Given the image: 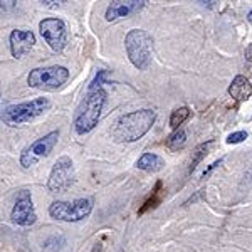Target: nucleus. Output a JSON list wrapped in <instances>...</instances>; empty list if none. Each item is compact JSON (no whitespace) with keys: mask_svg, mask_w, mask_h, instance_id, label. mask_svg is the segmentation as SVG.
<instances>
[{"mask_svg":"<svg viewBox=\"0 0 252 252\" xmlns=\"http://www.w3.org/2000/svg\"><path fill=\"white\" fill-rule=\"evenodd\" d=\"M247 20H249V22L252 24V10L249 12V15H247Z\"/></svg>","mask_w":252,"mask_h":252,"instance_id":"obj_23","label":"nucleus"},{"mask_svg":"<svg viewBox=\"0 0 252 252\" xmlns=\"http://www.w3.org/2000/svg\"><path fill=\"white\" fill-rule=\"evenodd\" d=\"M229 94L234 97L237 103L247 101L252 96V84L249 79L244 78V76H235L232 84L229 86Z\"/></svg>","mask_w":252,"mask_h":252,"instance_id":"obj_13","label":"nucleus"},{"mask_svg":"<svg viewBox=\"0 0 252 252\" xmlns=\"http://www.w3.org/2000/svg\"><path fill=\"white\" fill-rule=\"evenodd\" d=\"M155 120L157 113L153 109H140V111L128 113L116 121L111 129V135L120 143L138 141L152 129Z\"/></svg>","mask_w":252,"mask_h":252,"instance_id":"obj_1","label":"nucleus"},{"mask_svg":"<svg viewBox=\"0 0 252 252\" xmlns=\"http://www.w3.org/2000/svg\"><path fill=\"white\" fill-rule=\"evenodd\" d=\"M74 184V163L69 157H61L54 163L47 180V189L52 193H61Z\"/></svg>","mask_w":252,"mask_h":252,"instance_id":"obj_8","label":"nucleus"},{"mask_svg":"<svg viewBox=\"0 0 252 252\" xmlns=\"http://www.w3.org/2000/svg\"><path fill=\"white\" fill-rule=\"evenodd\" d=\"M161 187H163V184H161V182H157L155 189H153V192H152V197H150L148 200L145 202L143 207H141V209L138 210V214L143 215L145 212L157 209V207L161 204V200H163V190H161Z\"/></svg>","mask_w":252,"mask_h":252,"instance_id":"obj_15","label":"nucleus"},{"mask_svg":"<svg viewBox=\"0 0 252 252\" xmlns=\"http://www.w3.org/2000/svg\"><path fill=\"white\" fill-rule=\"evenodd\" d=\"M61 3H64V2H49V0H46V2H42V5H46V7H59Z\"/></svg>","mask_w":252,"mask_h":252,"instance_id":"obj_22","label":"nucleus"},{"mask_svg":"<svg viewBox=\"0 0 252 252\" xmlns=\"http://www.w3.org/2000/svg\"><path fill=\"white\" fill-rule=\"evenodd\" d=\"M136 166L140 170H145V172L155 173L163 168L165 161H163V158H160L158 155H155V153H145V155L136 161Z\"/></svg>","mask_w":252,"mask_h":252,"instance_id":"obj_14","label":"nucleus"},{"mask_svg":"<svg viewBox=\"0 0 252 252\" xmlns=\"http://www.w3.org/2000/svg\"><path fill=\"white\" fill-rule=\"evenodd\" d=\"M59 141V131H51L46 136L39 138L37 141H34L31 146H27L20 155V165L24 168H31V166L37 165L40 160L47 158L51 155V152L54 150V146Z\"/></svg>","mask_w":252,"mask_h":252,"instance_id":"obj_7","label":"nucleus"},{"mask_svg":"<svg viewBox=\"0 0 252 252\" xmlns=\"http://www.w3.org/2000/svg\"><path fill=\"white\" fill-rule=\"evenodd\" d=\"M189 116H190L189 108L184 106V108L175 109V111L172 113V116H170V126H172L173 129H177L182 123H185V121L189 120Z\"/></svg>","mask_w":252,"mask_h":252,"instance_id":"obj_17","label":"nucleus"},{"mask_svg":"<svg viewBox=\"0 0 252 252\" xmlns=\"http://www.w3.org/2000/svg\"><path fill=\"white\" fill-rule=\"evenodd\" d=\"M143 0H115L108 5L106 9V20L108 22H115V20L120 19H126L129 15L136 14L145 7Z\"/></svg>","mask_w":252,"mask_h":252,"instance_id":"obj_11","label":"nucleus"},{"mask_svg":"<svg viewBox=\"0 0 252 252\" xmlns=\"http://www.w3.org/2000/svg\"><path fill=\"white\" fill-rule=\"evenodd\" d=\"M51 108V101L47 97H37V99L27 101L20 104H10L0 113V120L7 126H20L34 121L35 118L42 116Z\"/></svg>","mask_w":252,"mask_h":252,"instance_id":"obj_3","label":"nucleus"},{"mask_svg":"<svg viewBox=\"0 0 252 252\" xmlns=\"http://www.w3.org/2000/svg\"><path fill=\"white\" fill-rule=\"evenodd\" d=\"M125 47L128 52V58L131 64L140 71H145L152 63V49H153V39L146 31L133 29L126 34L125 37Z\"/></svg>","mask_w":252,"mask_h":252,"instance_id":"obj_4","label":"nucleus"},{"mask_svg":"<svg viewBox=\"0 0 252 252\" xmlns=\"http://www.w3.org/2000/svg\"><path fill=\"white\" fill-rule=\"evenodd\" d=\"M246 59L249 61V63H252V44H249V46L246 47Z\"/></svg>","mask_w":252,"mask_h":252,"instance_id":"obj_21","label":"nucleus"},{"mask_svg":"<svg viewBox=\"0 0 252 252\" xmlns=\"http://www.w3.org/2000/svg\"><path fill=\"white\" fill-rule=\"evenodd\" d=\"M210 145H212V141H207V143L198 145L197 148H195V152H192V161H190V168H189V172H190V173H192L193 170L197 168V165L200 163V161L207 157Z\"/></svg>","mask_w":252,"mask_h":252,"instance_id":"obj_16","label":"nucleus"},{"mask_svg":"<svg viewBox=\"0 0 252 252\" xmlns=\"http://www.w3.org/2000/svg\"><path fill=\"white\" fill-rule=\"evenodd\" d=\"M35 44V35L32 31H24V29H15L10 34V52L15 59H20L34 47Z\"/></svg>","mask_w":252,"mask_h":252,"instance_id":"obj_12","label":"nucleus"},{"mask_svg":"<svg viewBox=\"0 0 252 252\" xmlns=\"http://www.w3.org/2000/svg\"><path fill=\"white\" fill-rule=\"evenodd\" d=\"M247 133L246 131H235L232 133V135H229V138H227V143L229 145H237V143H242V141L247 140Z\"/></svg>","mask_w":252,"mask_h":252,"instance_id":"obj_19","label":"nucleus"},{"mask_svg":"<svg viewBox=\"0 0 252 252\" xmlns=\"http://www.w3.org/2000/svg\"><path fill=\"white\" fill-rule=\"evenodd\" d=\"M2 7H3V2H0V9H2Z\"/></svg>","mask_w":252,"mask_h":252,"instance_id":"obj_24","label":"nucleus"},{"mask_svg":"<svg viewBox=\"0 0 252 252\" xmlns=\"http://www.w3.org/2000/svg\"><path fill=\"white\" fill-rule=\"evenodd\" d=\"M222 161H223V160L214 161V163H212V165H210V166H209V168H207V170H205V172H204V177H207V175H209L210 172H212V170H214V168H217V166H219V165H220V163H222Z\"/></svg>","mask_w":252,"mask_h":252,"instance_id":"obj_20","label":"nucleus"},{"mask_svg":"<svg viewBox=\"0 0 252 252\" xmlns=\"http://www.w3.org/2000/svg\"><path fill=\"white\" fill-rule=\"evenodd\" d=\"M93 210V200L91 198H78L72 202H63L58 200L49 207V215L56 220L63 222H79L89 217Z\"/></svg>","mask_w":252,"mask_h":252,"instance_id":"obj_6","label":"nucleus"},{"mask_svg":"<svg viewBox=\"0 0 252 252\" xmlns=\"http://www.w3.org/2000/svg\"><path fill=\"white\" fill-rule=\"evenodd\" d=\"M10 219L14 223L22 227H31L37 220V214L34 209V202H32V195L27 190H20L15 198V204L12 207Z\"/></svg>","mask_w":252,"mask_h":252,"instance_id":"obj_10","label":"nucleus"},{"mask_svg":"<svg viewBox=\"0 0 252 252\" xmlns=\"http://www.w3.org/2000/svg\"><path fill=\"white\" fill-rule=\"evenodd\" d=\"M104 103H106V93L103 91V88H89V93L83 99L74 118L76 131L79 135H86L97 125Z\"/></svg>","mask_w":252,"mask_h":252,"instance_id":"obj_2","label":"nucleus"},{"mask_svg":"<svg viewBox=\"0 0 252 252\" xmlns=\"http://www.w3.org/2000/svg\"><path fill=\"white\" fill-rule=\"evenodd\" d=\"M39 31L42 34L44 40L49 44V47L54 52H61L67 44V27L63 19L49 17L40 20Z\"/></svg>","mask_w":252,"mask_h":252,"instance_id":"obj_9","label":"nucleus"},{"mask_svg":"<svg viewBox=\"0 0 252 252\" xmlns=\"http://www.w3.org/2000/svg\"><path fill=\"white\" fill-rule=\"evenodd\" d=\"M185 141H187L185 131L184 129H178V131H175L173 135H170V138L166 140V146H168L170 150H178L185 145Z\"/></svg>","mask_w":252,"mask_h":252,"instance_id":"obj_18","label":"nucleus"},{"mask_svg":"<svg viewBox=\"0 0 252 252\" xmlns=\"http://www.w3.org/2000/svg\"><path fill=\"white\" fill-rule=\"evenodd\" d=\"M69 79V71L64 66L35 67L27 76V84L40 91H56Z\"/></svg>","mask_w":252,"mask_h":252,"instance_id":"obj_5","label":"nucleus"}]
</instances>
